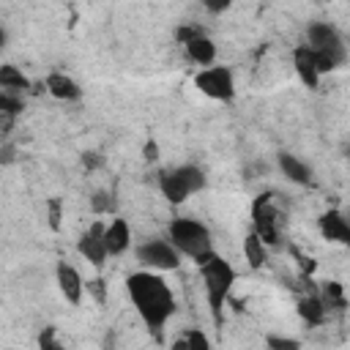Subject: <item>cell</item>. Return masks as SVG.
I'll list each match as a JSON object with an SVG mask.
<instances>
[{
	"mask_svg": "<svg viewBox=\"0 0 350 350\" xmlns=\"http://www.w3.org/2000/svg\"><path fill=\"white\" fill-rule=\"evenodd\" d=\"M126 293L129 301L134 306V312L139 314V320L145 323L148 331L161 334L167 328V323L175 314V293L167 284V279L156 271H134L126 276Z\"/></svg>",
	"mask_w": 350,
	"mask_h": 350,
	"instance_id": "obj_1",
	"label": "cell"
},
{
	"mask_svg": "<svg viewBox=\"0 0 350 350\" xmlns=\"http://www.w3.org/2000/svg\"><path fill=\"white\" fill-rule=\"evenodd\" d=\"M167 241L189 260H194L197 265H202L208 257L216 254L213 249V235L211 230L194 219V216H175L170 224H167Z\"/></svg>",
	"mask_w": 350,
	"mask_h": 350,
	"instance_id": "obj_2",
	"label": "cell"
},
{
	"mask_svg": "<svg viewBox=\"0 0 350 350\" xmlns=\"http://www.w3.org/2000/svg\"><path fill=\"white\" fill-rule=\"evenodd\" d=\"M304 44L314 52L317 66H320L323 74L336 71V68L345 66V60H347V46H345L342 33L336 30V25H331V22H325V19H314V22L306 25Z\"/></svg>",
	"mask_w": 350,
	"mask_h": 350,
	"instance_id": "obj_3",
	"label": "cell"
},
{
	"mask_svg": "<svg viewBox=\"0 0 350 350\" xmlns=\"http://www.w3.org/2000/svg\"><path fill=\"white\" fill-rule=\"evenodd\" d=\"M200 268V279H202V290H205V301H208V309L211 314L219 320L221 317V309L224 304L230 301L232 295V287L238 282V271L232 268L230 260H224L221 254H213L208 257Z\"/></svg>",
	"mask_w": 350,
	"mask_h": 350,
	"instance_id": "obj_4",
	"label": "cell"
},
{
	"mask_svg": "<svg viewBox=\"0 0 350 350\" xmlns=\"http://www.w3.org/2000/svg\"><path fill=\"white\" fill-rule=\"evenodd\" d=\"M156 183H159V191H161V197L167 202L180 205L191 194H197V191H202L208 186V175L197 164H178L172 170L159 172V180Z\"/></svg>",
	"mask_w": 350,
	"mask_h": 350,
	"instance_id": "obj_5",
	"label": "cell"
},
{
	"mask_svg": "<svg viewBox=\"0 0 350 350\" xmlns=\"http://www.w3.org/2000/svg\"><path fill=\"white\" fill-rule=\"evenodd\" d=\"M134 260L145 268V271H156V273H167V271H175L183 260V254L164 238H148V241H139L134 243Z\"/></svg>",
	"mask_w": 350,
	"mask_h": 350,
	"instance_id": "obj_6",
	"label": "cell"
},
{
	"mask_svg": "<svg viewBox=\"0 0 350 350\" xmlns=\"http://www.w3.org/2000/svg\"><path fill=\"white\" fill-rule=\"evenodd\" d=\"M194 88L213 101H232L235 98V77L227 66H219V63L200 68L194 74Z\"/></svg>",
	"mask_w": 350,
	"mask_h": 350,
	"instance_id": "obj_7",
	"label": "cell"
},
{
	"mask_svg": "<svg viewBox=\"0 0 350 350\" xmlns=\"http://www.w3.org/2000/svg\"><path fill=\"white\" fill-rule=\"evenodd\" d=\"M252 232L262 238L265 246L279 243V211L271 202V194H260L252 202Z\"/></svg>",
	"mask_w": 350,
	"mask_h": 350,
	"instance_id": "obj_8",
	"label": "cell"
},
{
	"mask_svg": "<svg viewBox=\"0 0 350 350\" xmlns=\"http://www.w3.org/2000/svg\"><path fill=\"white\" fill-rule=\"evenodd\" d=\"M104 230H107V221H93L90 227H85L77 238V252L82 260H88L93 268H101L107 260H109V249H107V241H104Z\"/></svg>",
	"mask_w": 350,
	"mask_h": 350,
	"instance_id": "obj_9",
	"label": "cell"
},
{
	"mask_svg": "<svg viewBox=\"0 0 350 350\" xmlns=\"http://www.w3.org/2000/svg\"><path fill=\"white\" fill-rule=\"evenodd\" d=\"M317 230L328 243H342L350 246V216L342 213L339 208H328L317 216Z\"/></svg>",
	"mask_w": 350,
	"mask_h": 350,
	"instance_id": "obj_10",
	"label": "cell"
},
{
	"mask_svg": "<svg viewBox=\"0 0 350 350\" xmlns=\"http://www.w3.org/2000/svg\"><path fill=\"white\" fill-rule=\"evenodd\" d=\"M55 282H57V290L60 295L68 301V304H82L85 293H88V282L82 279V273L71 265V262H57L55 268Z\"/></svg>",
	"mask_w": 350,
	"mask_h": 350,
	"instance_id": "obj_11",
	"label": "cell"
},
{
	"mask_svg": "<svg viewBox=\"0 0 350 350\" xmlns=\"http://www.w3.org/2000/svg\"><path fill=\"white\" fill-rule=\"evenodd\" d=\"M293 68H295V77L301 79V85H306L309 90H314V88L320 85L323 71H320V66H317L314 52H312L306 44H298V46L293 49Z\"/></svg>",
	"mask_w": 350,
	"mask_h": 350,
	"instance_id": "obj_12",
	"label": "cell"
},
{
	"mask_svg": "<svg viewBox=\"0 0 350 350\" xmlns=\"http://www.w3.org/2000/svg\"><path fill=\"white\" fill-rule=\"evenodd\" d=\"M44 88L57 101H79L82 98V85L66 71H49L44 79Z\"/></svg>",
	"mask_w": 350,
	"mask_h": 350,
	"instance_id": "obj_13",
	"label": "cell"
},
{
	"mask_svg": "<svg viewBox=\"0 0 350 350\" xmlns=\"http://www.w3.org/2000/svg\"><path fill=\"white\" fill-rule=\"evenodd\" d=\"M276 167H279V172L284 175V180H290V183H295V186H309L312 178H314L312 164L304 161V159L295 156V153H284V150H282V153L276 156Z\"/></svg>",
	"mask_w": 350,
	"mask_h": 350,
	"instance_id": "obj_14",
	"label": "cell"
},
{
	"mask_svg": "<svg viewBox=\"0 0 350 350\" xmlns=\"http://www.w3.org/2000/svg\"><path fill=\"white\" fill-rule=\"evenodd\" d=\"M104 241H107V249H109V257H120L131 249V227L126 219L115 216V219H107V230H104Z\"/></svg>",
	"mask_w": 350,
	"mask_h": 350,
	"instance_id": "obj_15",
	"label": "cell"
},
{
	"mask_svg": "<svg viewBox=\"0 0 350 350\" xmlns=\"http://www.w3.org/2000/svg\"><path fill=\"white\" fill-rule=\"evenodd\" d=\"M183 52H186V57H189L194 66H200V68L213 66V63H216V55H219L213 38H211L208 33H200V36H194L191 41H186V44H183Z\"/></svg>",
	"mask_w": 350,
	"mask_h": 350,
	"instance_id": "obj_16",
	"label": "cell"
},
{
	"mask_svg": "<svg viewBox=\"0 0 350 350\" xmlns=\"http://www.w3.org/2000/svg\"><path fill=\"white\" fill-rule=\"evenodd\" d=\"M295 309H298V317L304 323H309V325H323L325 317H328V309H325L323 298L317 295V290H309L306 295H301Z\"/></svg>",
	"mask_w": 350,
	"mask_h": 350,
	"instance_id": "obj_17",
	"label": "cell"
},
{
	"mask_svg": "<svg viewBox=\"0 0 350 350\" xmlns=\"http://www.w3.org/2000/svg\"><path fill=\"white\" fill-rule=\"evenodd\" d=\"M241 249H243V257H246L249 268H262V265L268 262V249H271V246H265V243H262V238H260V235H254L252 230L246 232V238H243Z\"/></svg>",
	"mask_w": 350,
	"mask_h": 350,
	"instance_id": "obj_18",
	"label": "cell"
},
{
	"mask_svg": "<svg viewBox=\"0 0 350 350\" xmlns=\"http://www.w3.org/2000/svg\"><path fill=\"white\" fill-rule=\"evenodd\" d=\"M27 88H30V79L16 66H11V63L0 66V93H16V96H22Z\"/></svg>",
	"mask_w": 350,
	"mask_h": 350,
	"instance_id": "obj_19",
	"label": "cell"
},
{
	"mask_svg": "<svg viewBox=\"0 0 350 350\" xmlns=\"http://www.w3.org/2000/svg\"><path fill=\"white\" fill-rule=\"evenodd\" d=\"M172 350H211V339L200 328H186L172 339Z\"/></svg>",
	"mask_w": 350,
	"mask_h": 350,
	"instance_id": "obj_20",
	"label": "cell"
},
{
	"mask_svg": "<svg viewBox=\"0 0 350 350\" xmlns=\"http://www.w3.org/2000/svg\"><path fill=\"white\" fill-rule=\"evenodd\" d=\"M317 295L323 298L328 314H331V312H342V309L347 306V298H345V290H342L339 282H323V284L317 287Z\"/></svg>",
	"mask_w": 350,
	"mask_h": 350,
	"instance_id": "obj_21",
	"label": "cell"
},
{
	"mask_svg": "<svg viewBox=\"0 0 350 350\" xmlns=\"http://www.w3.org/2000/svg\"><path fill=\"white\" fill-rule=\"evenodd\" d=\"M265 347L268 350H304L301 342L287 334H265Z\"/></svg>",
	"mask_w": 350,
	"mask_h": 350,
	"instance_id": "obj_22",
	"label": "cell"
},
{
	"mask_svg": "<svg viewBox=\"0 0 350 350\" xmlns=\"http://www.w3.org/2000/svg\"><path fill=\"white\" fill-rule=\"evenodd\" d=\"M22 109H25L22 96H16V93H0V112H3L5 120H11L14 115H19Z\"/></svg>",
	"mask_w": 350,
	"mask_h": 350,
	"instance_id": "obj_23",
	"label": "cell"
},
{
	"mask_svg": "<svg viewBox=\"0 0 350 350\" xmlns=\"http://www.w3.org/2000/svg\"><path fill=\"white\" fill-rule=\"evenodd\" d=\"M38 350H66V345L60 342L55 325H46V328L38 334Z\"/></svg>",
	"mask_w": 350,
	"mask_h": 350,
	"instance_id": "obj_24",
	"label": "cell"
},
{
	"mask_svg": "<svg viewBox=\"0 0 350 350\" xmlns=\"http://www.w3.org/2000/svg\"><path fill=\"white\" fill-rule=\"evenodd\" d=\"M90 208H93V213L104 216V213L112 211V197H109L107 191H96V194L90 197Z\"/></svg>",
	"mask_w": 350,
	"mask_h": 350,
	"instance_id": "obj_25",
	"label": "cell"
},
{
	"mask_svg": "<svg viewBox=\"0 0 350 350\" xmlns=\"http://www.w3.org/2000/svg\"><path fill=\"white\" fill-rule=\"evenodd\" d=\"M200 33H205L202 27H197V25H180L178 30H175V38L180 41V44H186V41H191L194 36H200Z\"/></svg>",
	"mask_w": 350,
	"mask_h": 350,
	"instance_id": "obj_26",
	"label": "cell"
},
{
	"mask_svg": "<svg viewBox=\"0 0 350 350\" xmlns=\"http://www.w3.org/2000/svg\"><path fill=\"white\" fill-rule=\"evenodd\" d=\"M88 293H93L96 301L104 304V282H101V279H90V282H88Z\"/></svg>",
	"mask_w": 350,
	"mask_h": 350,
	"instance_id": "obj_27",
	"label": "cell"
},
{
	"mask_svg": "<svg viewBox=\"0 0 350 350\" xmlns=\"http://www.w3.org/2000/svg\"><path fill=\"white\" fill-rule=\"evenodd\" d=\"M49 224L57 230V224H60V202L57 200H49Z\"/></svg>",
	"mask_w": 350,
	"mask_h": 350,
	"instance_id": "obj_28",
	"label": "cell"
},
{
	"mask_svg": "<svg viewBox=\"0 0 350 350\" xmlns=\"http://www.w3.org/2000/svg\"><path fill=\"white\" fill-rule=\"evenodd\" d=\"M159 156V145L156 142H148L145 145V159H156Z\"/></svg>",
	"mask_w": 350,
	"mask_h": 350,
	"instance_id": "obj_29",
	"label": "cell"
},
{
	"mask_svg": "<svg viewBox=\"0 0 350 350\" xmlns=\"http://www.w3.org/2000/svg\"><path fill=\"white\" fill-rule=\"evenodd\" d=\"M85 164H88V167H96V164H101V159L93 156V153H88V156H85Z\"/></svg>",
	"mask_w": 350,
	"mask_h": 350,
	"instance_id": "obj_30",
	"label": "cell"
},
{
	"mask_svg": "<svg viewBox=\"0 0 350 350\" xmlns=\"http://www.w3.org/2000/svg\"><path fill=\"white\" fill-rule=\"evenodd\" d=\"M347 159H350V148H347Z\"/></svg>",
	"mask_w": 350,
	"mask_h": 350,
	"instance_id": "obj_31",
	"label": "cell"
}]
</instances>
